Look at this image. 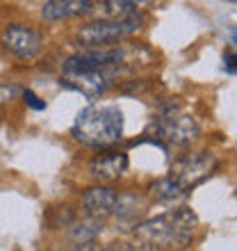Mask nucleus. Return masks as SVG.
I'll use <instances>...</instances> for the list:
<instances>
[{
  "label": "nucleus",
  "mask_w": 237,
  "mask_h": 251,
  "mask_svg": "<svg viewBox=\"0 0 237 251\" xmlns=\"http://www.w3.org/2000/svg\"><path fill=\"white\" fill-rule=\"evenodd\" d=\"M21 96H23V100H25V105H30L32 110H37V112L46 110V103H44V100H41L39 96L32 92V89H23V94H21Z\"/></svg>",
  "instance_id": "a211bd4d"
},
{
  "label": "nucleus",
  "mask_w": 237,
  "mask_h": 251,
  "mask_svg": "<svg viewBox=\"0 0 237 251\" xmlns=\"http://www.w3.org/2000/svg\"><path fill=\"white\" fill-rule=\"evenodd\" d=\"M148 197H151L155 203L173 205V203H178V201H183L187 194H185V192L180 190L173 180H169L165 176V178H158L155 183H151V185H148Z\"/></svg>",
  "instance_id": "ddd939ff"
},
{
  "label": "nucleus",
  "mask_w": 237,
  "mask_h": 251,
  "mask_svg": "<svg viewBox=\"0 0 237 251\" xmlns=\"http://www.w3.org/2000/svg\"><path fill=\"white\" fill-rule=\"evenodd\" d=\"M130 167V160L123 151H100L89 162V176L96 180V185H112L118 178H123Z\"/></svg>",
  "instance_id": "6e6552de"
},
{
  "label": "nucleus",
  "mask_w": 237,
  "mask_h": 251,
  "mask_svg": "<svg viewBox=\"0 0 237 251\" xmlns=\"http://www.w3.org/2000/svg\"><path fill=\"white\" fill-rule=\"evenodd\" d=\"M105 228V219L98 217H82L78 222H73V226L69 228V238L73 245H87V242H96L98 235Z\"/></svg>",
  "instance_id": "f8f14e48"
},
{
  "label": "nucleus",
  "mask_w": 237,
  "mask_h": 251,
  "mask_svg": "<svg viewBox=\"0 0 237 251\" xmlns=\"http://www.w3.org/2000/svg\"><path fill=\"white\" fill-rule=\"evenodd\" d=\"M21 94H23V89L16 82H0V105L12 103L14 99H19Z\"/></svg>",
  "instance_id": "f3484780"
},
{
  "label": "nucleus",
  "mask_w": 237,
  "mask_h": 251,
  "mask_svg": "<svg viewBox=\"0 0 237 251\" xmlns=\"http://www.w3.org/2000/svg\"><path fill=\"white\" fill-rule=\"evenodd\" d=\"M151 132L155 135V139H151L153 144L190 149L201 137V126H198V121L191 114L185 112L180 105L169 103L151 121Z\"/></svg>",
  "instance_id": "7ed1b4c3"
},
{
  "label": "nucleus",
  "mask_w": 237,
  "mask_h": 251,
  "mask_svg": "<svg viewBox=\"0 0 237 251\" xmlns=\"http://www.w3.org/2000/svg\"><path fill=\"white\" fill-rule=\"evenodd\" d=\"M98 7L100 19H130L135 14H142L137 2H128V0H105Z\"/></svg>",
  "instance_id": "2eb2a0df"
},
{
  "label": "nucleus",
  "mask_w": 237,
  "mask_h": 251,
  "mask_svg": "<svg viewBox=\"0 0 237 251\" xmlns=\"http://www.w3.org/2000/svg\"><path fill=\"white\" fill-rule=\"evenodd\" d=\"M53 251H103L98 242H87V245H71V247H59Z\"/></svg>",
  "instance_id": "aec40b11"
},
{
  "label": "nucleus",
  "mask_w": 237,
  "mask_h": 251,
  "mask_svg": "<svg viewBox=\"0 0 237 251\" xmlns=\"http://www.w3.org/2000/svg\"><path fill=\"white\" fill-rule=\"evenodd\" d=\"M144 208H146L144 197H139L135 192H118V201H117V208H114L112 217L135 219L139 212H144Z\"/></svg>",
  "instance_id": "4468645a"
},
{
  "label": "nucleus",
  "mask_w": 237,
  "mask_h": 251,
  "mask_svg": "<svg viewBox=\"0 0 237 251\" xmlns=\"http://www.w3.org/2000/svg\"><path fill=\"white\" fill-rule=\"evenodd\" d=\"M219 167H221V162H219L214 151H210V149H194V151H185L183 155H178L173 160L166 178L173 180L185 194H190L191 190L203 185L205 180H210L219 172Z\"/></svg>",
  "instance_id": "39448f33"
},
{
  "label": "nucleus",
  "mask_w": 237,
  "mask_h": 251,
  "mask_svg": "<svg viewBox=\"0 0 237 251\" xmlns=\"http://www.w3.org/2000/svg\"><path fill=\"white\" fill-rule=\"evenodd\" d=\"M130 50L125 46L107 48H80L62 62V75H78L94 71H118L128 64Z\"/></svg>",
  "instance_id": "423d86ee"
},
{
  "label": "nucleus",
  "mask_w": 237,
  "mask_h": 251,
  "mask_svg": "<svg viewBox=\"0 0 237 251\" xmlns=\"http://www.w3.org/2000/svg\"><path fill=\"white\" fill-rule=\"evenodd\" d=\"M0 39H2V46L14 57H19L23 62H30L34 57H39L41 50H44L41 34L32 25H27V23H9V25H5Z\"/></svg>",
  "instance_id": "0eeeda50"
},
{
  "label": "nucleus",
  "mask_w": 237,
  "mask_h": 251,
  "mask_svg": "<svg viewBox=\"0 0 237 251\" xmlns=\"http://www.w3.org/2000/svg\"><path fill=\"white\" fill-rule=\"evenodd\" d=\"M117 201H118V190H114L112 185H92L80 194V208L85 212V217H98V219L112 217Z\"/></svg>",
  "instance_id": "1a4fd4ad"
},
{
  "label": "nucleus",
  "mask_w": 237,
  "mask_h": 251,
  "mask_svg": "<svg viewBox=\"0 0 237 251\" xmlns=\"http://www.w3.org/2000/svg\"><path fill=\"white\" fill-rule=\"evenodd\" d=\"M224 69H226V73H231V75L237 73V50L228 48L224 53Z\"/></svg>",
  "instance_id": "6ab92c4d"
},
{
  "label": "nucleus",
  "mask_w": 237,
  "mask_h": 251,
  "mask_svg": "<svg viewBox=\"0 0 237 251\" xmlns=\"http://www.w3.org/2000/svg\"><path fill=\"white\" fill-rule=\"evenodd\" d=\"M144 23V12L135 14L130 19H96L75 30L73 41L80 48H107L117 46L118 41L128 39L130 34L139 32V27Z\"/></svg>",
  "instance_id": "20e7f679"
},
{
  "label": "nucleus",
  "mask_w": 237,
  "mask_h": 251,
  "mask_svg": "<svg viewBox=\"0 0 237 251\" xmlns=\"http://www.w3.org/2000/svg\"><path fill=\"white\" fill-rule=\"evenodd\" d=\"M117 71H94V73H78V75H62V87L75 89L85 94L87 99H98L114 85Z\"/></svg>",
  "instance_id": "9d476101"
},
{
  "label": "nucleus",
  "mask_w": 237,
  "mask_h": 251,
  "mask_svg": "<svg viewBox=\"0 0 237 251\" xmlns=\"http://www.w3.org/2000/svg\"><path fill=\"white\" fill-rule=\"evenodd\" d=\"M94 2L89 0H50L41 7V16L50 23L55 21H66L73 16H87L94 12Z\"/></svg>",
  "instance_id": "9b49d317"
},
{
  "label": "nucleus",
  "mask_w": 237,
  "mask_h": 251,
  "mask_svg": "<svg viewBox=\"0 0 237 251\" xmlns=\"http://www.w3.org/2000/svg\"><path fill=\"white\" fill-rule=\"evenodd\" d=\"M73 222H75V210H73L71 205H64V208L53 210V219H50L53 231H64V228H71Z\"/></svg>",
  "instance_id": "dca6fc26"
},
{
  "label": "nucleus",
  "mask_w": 237,
  "mask_h": 251,
  "mask_svg": "<svg viewBox=\"0 0 237 251\" xmlns=\"http://www.w3.org/2000/svg\"><path fill=\"white\" fill-rule=\"evenodd\" d=\"M198 228L196 212L187 205L148 217L135 226V240L146 249H185Z\"/></svg>",
  "instance_id": "f257e3e1"
},
{
  "label": "nucleus",
  "mask_w": 237,
  "mask_h": 251,
  "mask_svg": "<svg viewBox=\"0 0 237 251\" xmlns=\"http://www.w3.org/2000/svg\"><path fill=\"white\" fill-rule=\"evenodd\" d=\"M123 128L125 119L118 105H89L78 112L71 135L82 146L110 151L123 139Z\"/></svg>",
  "instance_id": "f03ea898"
}]
</instances>
